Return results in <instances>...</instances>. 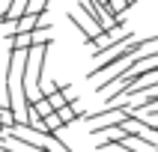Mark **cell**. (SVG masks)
<instances>
[{
	"mask_svg": "<svg viewBox=\"0 0 158 152\" xmlns=\"http://www.w3.org/2000/svg\"><path fill=\"white\" fill-rule=\"evenodd\" d=\"M69 21H72L75 27H78L81 33H84V42H87V45H93V42L98 39V36H102V30H98V27L93 24V21H89V18L84 15V12H81V9H78V12L72 9V12H69Z\"/></svg>",
	"mask_w": 158,
	"mask_h": 152,
	"instance_id": "1",
	"label": "cell"
},
{
	"mask_svg": "<svg viewBox=\"0 0 158 152\" xmlns=\"http://www.w3.org/2000/svg\"><path fill=\"white\" fill-rule=\"evenodd\" d=\"M24 15H27V0H12V3H6L3 21H6V24H15V21H21Z\"/></svg>",
	"mask_w": 158,
	"mask_h": 152,
	"instance_id": "2",
	"label": "cell"
},
{
	"mask_svg": "<svg viewBox=\"0 0 158 152\" xmlns=\"http://www.w3.org/2000/svg\"><path fill=\"white\" fill-rule=\"evenodd\" d=\"M48 12V0H27V15H45Z\"/></svg>",
	"mask_w": 158,
	"mask_h": 152,
	"instance_id": "3",
	"label": "cell"
},
{
	"mask_svg": "<svg viewBox=\"0 0 158 152\" xmlns=\"http://www.w3.org/2000/svg\"><path fill=\"white\" fill-rule=\"evenodd\" d=\"M6 140H9V134L3 131V128H0V143H6Z\"/></svg>",
	"mask_w": 158,
	"mask_h": 152,
	"instance_id": "5",
	"label": "cell"
},
{
	"mask_svg": "<svg viewBox=\"0 0 158 152\" xmlns=\"http://www.w3.org/2000/svg\"><path fill=\"white\" fill-rule=\"evenodd\" d=\"M45 101L51 105V110H54V113H57L60 107H66V98L60 96V89H57V92H51V96H45Z\"/></svg>",
	"mask_w": 158,
	"mask_h": 152,
	"instance_id": "4",
	"label": "cell"
}]
</instances>
